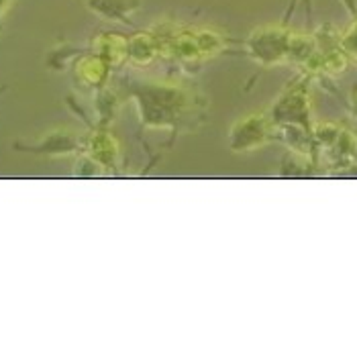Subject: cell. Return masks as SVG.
Instances as JSON below:
<instances>
[{
    "label": "cell",
    "mask_w": 357,
    "mask_h": 357,
    "mask_svg": "<svg viewBox=\"0 0 357 357\" xmlns=\"http://www.w3.org/2000/svg\"><path fill=\"white\" fill-rule=\"evenodd\" d=\"M192 100L188 90L169 82H145L137 92L141 119L153 129H172L184 121L192 109Z\"/></svg>",
    "instance_id": "6da1fadb"
},
{
    "label": "cell",
    "mask_w": 357,
    "mask_h": 357,
    "mask_svg": "<svg viewBox=\"0 0 357 357\" xmlns=\"http://www.w3.org/2000/svg\"><path fill=\"white\" fill-rule=\"evenodd\" d=\"M160 43L162 55L182 63H196L215 57L225 50V37L213 29H180L165 25L151 31Z\"/></svg>",
    "instance_id": "7a4b0ae2"
},
{
    "label": "cell",
    "mask_w": 357,
    "mask_h": 357,
    "mask_svg": "<svg viewBox=\"0 0 357 357\" xmlns=\"http://www.w3.org/2000/svg\"><path fill=\"white\" fill-rule=\"evenodd\" d=\"M275 129H296L312 135L314 121H312V105L308 92V76L292 82L268 110Z\"/></svg>",
    "instance_id": "3957f363"
},
{
    "label": "cell",
    "mask_w": 357,
    "mask_h": 357,
    "mask_svg": "<svg viewBox=\"0 0 357 357\" xmlns=\"http://www.w3.org/2000/svg\"><path fill=\"white\" fill-rule=\"evenodd\" d=\"M314 158L323 165L341 169L354 162L357 135L335 123H314L312 129Z\"/></svg>",
    "instance_id": "277c9868"
},
{
    "label": "cell",
    "mask_w": 357,
    "mask_h": 357,
    "mask_svg": "<svg viewBox=\"0 0 357 357\" xmlns=\"http://www.w3.org/2000/svg\"><path fill=\"white\" fill-rule=\"evenodd\" d=\"M294 31L280 25H266L255 29L245 41L248 55L264 68H275L288 63L290 57V45H292Z\"/></svg>",
    "instance_id": "5b68a950"
},
{
    "label": "cell",
    "mask_w": 357,
    "mask_h": 357,
    "mask_svg": "<svg viewBox=\"0 0 357 357\" xmlns=\"http://www.w3.org/2000/svg\"><path fill=\"white\" fill-rule=\"evenodd\" d=\"M275 125L268 112H253L241 116L229 131V147L235 153L255 151L275 137Z\"/></svg>",
    "instance_id": "8992f818"
},
{
    "label": "cell",
    "mask_w": 357,
    "mask_h": 357,
    "mask_svg": "<svg viewBox=\"0 0 357 357\" xmlns=\"http://www.w3.org/2000/svg\"><path fill=\"white\" fill-rule=\"evenodd\" d=\"M90 160L100 167H112L119 160V141L109 131H94L86 143Z\"/></svg>",
    "instance_id": "52a82bcc"
},
{
    "label": "cell",
    "mask_w": 357,
    "mask_h": 357,
    "mask_svg": "<svg viewBox=\"0 0 357 357\" xmlns=\"http://www.w3.org/2000/svg\"><path fill=\"white\" fill-rule=\"evenodd\" d=\"M127 50H129V39L114 33H105L94 39V55L102 57L109 66L123 63L127 59Z\"/></svg>",
    "instance_id": "ba28073f"
},
{
    "label": "cell",
    "mask_w": 357,
    "mask_h": 357,
    "mask_svg": "<svg viewBox=\"0 0 357 357\" xmlns=\"http://www.w3.org/2000/svg\"><path fill=\"white\" fill-rule=\"evenodd\" d=\"M160 52V43L151 31L147 33H137L133 39H129V50H127V59H131L135 66H147L151 63Z\"/></svg>",
    "instance_id": "9c48e42d"
},
{
    "label": "cell",
    "mask_w": 357,
    "mask_h": 357,
    "mask_svg": "<svg viewBox=\"0 0 357 357\" xmlns=\"http://www.w3.org/2000/svg\"><path fill=\"white\" fill-rule=\"evenodd\" d=\"M109 68L110 66L102 59V57H98V55H88V57L80 59L76 72H78V78H80L84 84H88V86H98V84H102L107 80Z\"/></svg>",
    "instance_id": "30bf717a"
},
{
    "label": "cell",
    "mask_w": 357,
    "mask_h": 357,
    "mask_svg": "<svg viewBox=\"0 0 357 357\" xmlns=\"http://www.w3.org/2000/svg\"><path fill=\"white\" fill-rule=\"evenodd\" d=\"M339 41H341L343 52L349 55V59L357 61V19L339 35Z\"/></svg>",
    "instance_id": "8fae6325"
},
{
    "label": "cell",
    "mask_w": 357,
    "mask_h": 357,
    "mask_svg": "<svg viewBox=\"0 0 357 357\" xmlns=\"http://www.w3.org/2000/svg\"><path fill=\"white\" fill-rule=\"evenodd\" d=\"M354 114L357 116V92H356V96H354Z\"/></svg>",
    "instance_id": "7c38bea8"
},
{
    "label": "cell",
    "mask_w": 357,
    "mask_h": 357,
    "mask_svg": "<svg viewBox=\"0 0 357 357\" xmlns=\"http://www.w3.org/2000/svg\"><path fill=\"white\" fill-rule=\"evenodd\" d=\"M354 164L357 165V143H356V151H354Z\"/></svg>",
    "instance_id": "4fadbf2b"
}]
</instances>
